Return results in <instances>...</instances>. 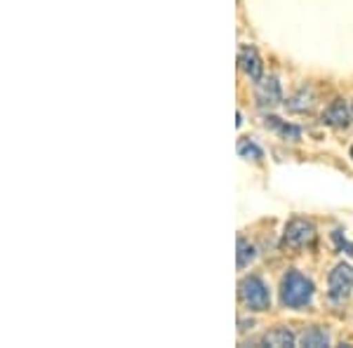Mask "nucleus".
I'll return each mask as SVG.
<instances>
[{
	"instance_id": "7",
	"label": "nucleus",
	"mask_w": 353,
	"mask_h": 348,
	"mask_svg": "<svg viewBox=\"0 0 353 348\" xmlns=\"http://www.w3.org/2000/svg\"><path fill=\"white\" fill-rule=\"evenodd\" d=\"M351 108L344 104L341 99H334L325 111H323V123L330 125V127H337V130H344L351 125Z\"/></svg>"
},
{
	"instance_id": "11",
	"label": "nucleus",
	"mask_w": 353,
	"mask_h": 348,
	"mask_svg": "<svg viewBox=\"0 0 353 348\" xmlns=\"http://www.w3.org/2000/svg\"><path fill=\"white\" fill-rule=\"evenodd\" d=\"M301 346H309V348H325V346H330V336H327L325 329L311 327L309 332H304V336H301Z\"/></svg>"
},
{
	"instance_id": "9",
	"label": "nucleus",
	"mask_w": 353,
	"mask_h": 348,
	"mask_svg": "<svg viewBox=\"0 0 353 348\" xmlns=\"http://www.w3.org/2000/svg\"><path fill=\"white\" fill-rule=\"evenodd\" d=\"M313 101H316V96H313L311 88H301L292 99H288V108L292 113H306L313 108Z\"/></svg>"
},
{
	"instance_id": "12",
	"label": "nucleus",
	"mask_w": 353,
	"mask_h": 348,
	"mask_svg": "<svg viewBox=\"0 0 353 348\" xmlns=\"http://www.w3.org/2000/svg\"><path fill=\"white\" fill-rule=\"evenodd\" d=\"M254 256H257V249H254L252 243H248L245 238H238V268L250 266L254 261Z\"/></svg>"
},
{
	"instance_id": "15",
	"label": "nucleus",
	"mask_w": 353,
	"mask_h": 348,
	"mask_svg": "<svg viewBox=\"0 0 353 348\" xmlns=\"http://www.w3.org/2000/svg\"><path fill=\"white\" fill-rule=\"evenodd\" d=\"M351 111H353V101H351Z\"/></svg>"
},
{
	"instance_id": "6",
	"label": "nucleus",
	"mask_w": 353,
	"mask_h": 348,
	"mask_svg": "<svg viewBox=\"0 0 353 348\" xmlns=\"http://www.w3.org/2000/svg\"><path fill=\"white\" fill-rule=\"evenodd\" d=\"M238 61H241V68L250 76V81L259 83L264 78V64H261V57L252 45H243L241 52H238Z\"/></svg>"
},
{
	"instance_id": "5",
	"label": "nucleus",
	"mask_w": 353,
	"mask_h": 348,
	"mask_svg": "<svg viewBox=\"0 0 353 348\" xmlns=\"http://www.w3.org/2000/svg\"><path fill=\"white\" fill-rule=\"evenodd\" d=\"M257 101L261 108H273L283 104V88L276 76L261 78L257 83Z\"/></svg>"
},
{
	"instance_id": "10",
	"label": "nucleus",
	"mask_w": 353,
	"mask_h": 348,
	"mask_svg": "<svg viewBox=\"0 0 353 348\" xmlns=\"http://www.w3.org/2000/svg\"><path fill=\"white\" fill-rule=\"evenodd\" d=\"M266 127H273L276 132H281L283 139H290V141H297L301 136V127H294V125H290L285 121H281V118H266Z\"/></svg>"
},
{
	"instance_id": "4",
	"label": "nucleus",
	"mask_w": 353,
	"mask_h": 348,
	"mask_svg": "<svg viewBox=\"0 0 353 348\" xmlns=\"http://www.w3.org/2000/svg\"><path fill=\"white\" fill-rule=\"evenodd\" d=\"M313 240H316V226L309 219H301V216L290 221L285 226V233H283V245L285 247H306Z\"/></svg>"
},
{
	"instance_id": "8",
	"label": "nucleus",
	"mask_w": 353,
	"mask_h": 348,
	"mask_svg": "<svg viewBox=\"0 0 353 348\" xmlns=\"http://www.w3.org/2000/svg\"><path fill=\"white\" fill-rule=\"evenodd\" d=\"M294 341H297V336L288 327H276L264 334V344L273 348H290V346H294Z\"/></svg>"
},
{
	"instance_id": "2",
	"label": "nucleus",
	"mask_w": 353,
	"mask_h": 348,
	"mask_svg": "<svg viewBox=\"0 0 353 348\" xmlns=\"http://www.w3.org/2000/svg\"><path fill=\"white\" fill-rule=\"evenodd\" d=\"M238 292H241V301L252 313H264L271 308L269 285L261 280L259 276H245L241 285H238Z\"/></svg>"
},
{
	"instance_id": "13",
	"label": "nucleus",
	"mask_w": 353,
	"mask_h": 348,
	"mask_svg": "<svg viewBox=\"0 0 353 348\" xmlns=\"http://www.w3.org/2000/svg\"><path fill=\"white\" fill-rule=\"evenodd\" d=\"M238 153H241L243 158H252V161H261V158H264L261 148L254 144V141H250V139L238 141Z\"/></svg>"
},
{
	"instance_id": "3",
	"label": "nucleus",
	"mask_w": 353,
	"mask_h": 348,
	"mask_svg": "<svg viewBox=\"0 0 353 348\" xmlns=\"http://www.w3.org/2000/svg\"><path fill=\"white\" fill-rule=\"evenodd\" d=\"M353 289V266L339 261L337 266L330 271L327 278V294L332 301H344Z\"/></svg>"
},
{
	"instance_id": "14",
	"label": "nucleus",
	"mask_w": 353,
	"mask_h": 348,
	"mask_svg": "<svg viewBox=\"0 0 353 348\" xmlns=\"http://www.w3.org/2000/svg\"><path fill=\"white\" fill-rule=\"evenodd\" d=\"M351 161H353V146H351Z\"/></svg>"
},
{
	"instance_id": "1",
	"label": "nucleus",
	"mask_w": 353,
	"mask_h": 348,
	"mask_svg": "<svg viewBox=\"0 0 353 348\" xmlns=\"http://www.w3.org/2000/svg\"><path fill=\"white\" fill-rule=\"evenodd\" d=\"M316 287L311 278H306L301 271H288L281 280V301L288 308H306L313 301Z\"/></svg>"
}]
</instances>
